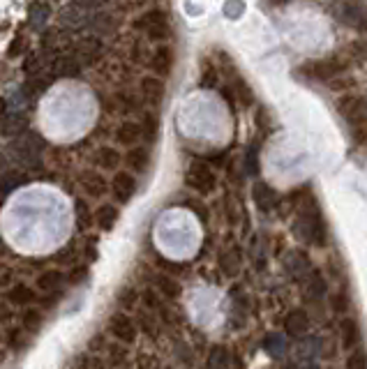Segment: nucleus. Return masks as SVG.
<instances>
[{"instance_id":"nucleus-36","label":"nucleus","mask_w":367,"mask_h":369,"mask_svg":"<svg viewBox=\"0 0 367 369\" xmlns=\"http://www.w3.org/2000/svg\"><path fill=\"white\" fill-rule=\"evenodd\" d=\"M113 108L120 111V113L136 111V99L132 95H125V92H118V95L113 97Z\"/></svg>"},{"instance_id":"nucleus-40","label":"nucleus","mask_w":367,"mask_h":369,"mask_svg":"<svg viewBox=\"0 0 367 369\" xmlns=\"http://www.w3.org/2000/svg\"><path fill=\"white\" fill-rule=\"evenodd\" d=\"M136 291L132 286H125V288H120V293H118V305L122 307V309H132L134 305H136Z\"/></svg>"},{"instance_id":"nucleus-39","label":"nucleus","mask_w":367,"mask_h":369,"mask_svg":"<svg viewBox=\"0 0 367 369\" xmlns=\"http://www.w3.org/2000/svg\"><path fill=\"white\" fill-rule=\"evenodd\" d=\"M47 19H49V5L35 3V7L31 10V24H33L35 28H42V26H44Z\"/></svg>"},{"instance_id":"nucleus-44","label":"nucleus","mask_w":367,"mask_h":369,"mask_svg":"<svg viewBox=\"0 0 367 369\" xmlns=\"http://www.w3.org/2000/svg\"><path fill=\"white\" fill-rule=\"evenodd\" d=\"M26 332L28 330H12L10 332V342H12V346H14V349H17V351H21V349H26V346H28V342H31V339H24L26 337Z\"/></svg>"},{"instance_id":"nucleus-41","label":"nucleus","mask_w":367,"mask_h":369,"mask_svg":"<svg viewBox=\"0 0 367 369\" xmlns=\"http://www.w3.org/2000/svg\"><path fill=\"white\" fill-rule=\"evenodd\" d=\"M347 369H367V351L365 349H356L351 356L347 358Z\"/></svg>"},{"instance_id":"nucleus-38","label":"nucleus","mask_w":367,"mask_h":369,"mask_svg":"<svg viewBox=\"0 0 367 369\" xmlns=\"http://www.w3.org/2000/svg\"><path fill=\"white\" fill-rule=\"evenodd\" d=\"M74 215H76V224H79V227H81V229L90 227V220H95V217H90V208L85 206V201H81V199L76 201Z\"/></svg>"},{"instance_id":"nucleus-32","label":"nucleus","mask_w":367,"mask_h":369,"mask_svg":"<svg viewBox=\"0 0 367 369\" xmlns=\"http://www.w3.org/2000/svg\"><path fill=\"white\" fill-rule=\"evenodd\" d=\"M141 127H143V136H146V141L153 143L157 139V132H160V122H157L155 113H146V115H143Z\"/></svg>"},{"instance_id":"nucleus-25","label":"nucleus","mask_w":367,"mask_h":369,"mask_svg":"<svg viewBox=\"0 0 367 369\" xmlns=\"http://www.w3.org/2000/svg\"><path fill=\"white\" fill-rule=\"evenodd\" d=\"M229 90L234 92V97L238 99L243 106H252V104H254V95H252L250 85L245 83L240 76H234L231 79V85H229Z\"/></svg>"},{"instance_id":"nucleus-11","label":"nucleus","mask_w":367,"mask_h":369,"mask_svg":"<svg viewBox=\"0 0 367 369\" xmlns=\"http://www.w3.org/2000/svg\"><path fill=\"white\" fill-rule=\"evenodd\" d=\"M76 58L79 63H95L99 56H102V44H99V40L95 38H83L79 40L74 44V54H72Z\"/></svg>"},{"instance_id":"nucleus-34","label":"nucleus","mask_w":367,"mask_h":369,"mask_svg":"<svg viewBox=\"0 0 367 369\" xmlns=\"http://www.w3.org/2000/svg\"><path fill=\"white\" fill-rule=\"evenodd\" d=\"M245 173L247 176H256L259 173V146L256 143H252L247 148V153H245Z\"/></svg>"},{"instance_id":"nucleus-15","label":"nucleus","mask_w":367,"mask_h":369,"mask_svg":"<svg viewBox=\"0 0 367 369\" xmlns=\"http://www.w3.org/2000/svg\"><path fill=\"white\" fill-rule=\"evenodd\" d=\"M309 328V316L305 309H293V312H289V316H286L284 321V330L289 337H303L305 332Z\"/></svg>"},{"instance_id":"nucleus-10","label":"nucleus","mask_w":367,"mask_h":369,"mask_svg":"<svg viewBox=\"0 0 367 369\" xmlns=\"http://www.w3.org/2000/svg\"><path fill=\"white\" fill-rule=\"evenodd\" d=\"M252 201L261 213H272L279 204V194L275 187H270L268 183L259 180V183L252 187Z\"/></svg>"},{"instance_id":"nucleus-22","label":"nucleus","mask_w":367,"mask_h":369,"mask_svg":"<svg viewBox=\"0 0 367 369\" xmlns=\"http://www.w3.org/2000/svg\"><path fill=\"white\" fill-rule=\"evenodd\" d=\"M81 183H83L85 194H90L92 199H99V197H104V194L109 192V183H106V180L99 176V173H95V171L85 173Z\"/></svg>"},{"instance_id":"nucleus-45","label":"nucleus","mask_w":367,"mask_h":369,"mask_svg":"<svg viewBox=\"0 0 367 369\" xmlns=\"http://www.w3.org/2000/svg\"><path fill=\"white\" fill-rule=\"evenodd\" d=\"M136 365H139V369H162L160 360H157L155 356H139Z\"/></svg>"},{"instance_id":"nucleus-33","label":"nucleus","mask_w":367,"mask_h":369,"mask_svg":"<svg viewBox=\"0 0 367 369\" xmlns=\"http://www.w3.org/2000/svg\"><path fill=\"white\" fill-rule=\"evenodd\" d=\"M208 367L211 369H229V356L225 346H215L208 358Z\"/></svg>"},{"instance_id":"nucleus-42","label":"nucleus","mask_w":367,"mask_h":369,"mask_svg":"<svg viewBox=\"0 0 367 369\" xmlns=\"http://www.w3.org/2000/svg\"><path fill=\"white\" fill-rule=\"evenodd\" d=\"M266 351L272 353V356H282L284 353V339L279 335H268L266 337Z\"/></svg>"},{"instance_id":"nucleus-17","label":"nucleus","mask_w":367,"mask_h":369,"mask_svg":"<svg viewBox=\"0 0 367 369\" xmlns=\"http://www.w3.org/2000/svg\"><path fill=\"white\" fill-rule=\"evenodd\" d=\"M143 136V127L139 125V122H132V120H125L120 122L118 129H116V139L120 146H129L132 148L136 141H139Z\"/></svg>"},{"instance_id":"nucleus-31","label":"nucleus","mask_w":367,"mask_h":369,"mask_svg":"<svg viewBox=\"0 0 367 369\" xmlns=\"http://www.w3.org/2000/svg\"><path fill=\"white\" fill-rule=\"evenodd\" d=\"M326 293V281H323L321 272L319 270H312L309 272V288H307V295L309 298H319V295Z\"/></svg>"},{"instance_id":"nucleus-5","label":"nucleus","mask_w":367,"mask_h":369,"mask_svg":"<svg viewBox=\"0 0 367 369\" xmlns=\"http://www.w3.org/2000/svg\"><path fill=\"white\" fill-rule=\"evenodd\" d=\"M139 28L148 35V40H153V42H162L169 38V21H167V14L162 10H150L143 14L139 21Z\"/></svg>"},{"instance_id":"nucleus-50","label":"nucleus","mask_w":367,"mask_h":369,"mask_svg":"<svg viewBox=\"0 0 367 369\" xmlns=\"http://www.w3.org/2000/svg\"><path fill=\"white\" fill-rule=\"evenodd\" d=\"M275 5H286V3H291V0H272Z\"/></svg>"},{"instance_id":"nucleus-3","label":"nucleus","mask_w":367,"mask_h":369,"mask_svg":"<svg viewBox=\"0 0 367 369\" xmlns=\"http://www.w3.org/2000/svg\"><path fill=\"white\" fill-rule=\"evenodd\" d=\"M42 148H44L42 136L38 132H26L24 136H19V139L14 141V157L24 166H28V169H33L35 164H40Z\"/></svg>"},{"instance_id":"nucleus-19","label":"nucleus","mask_w":367,"mask_h":369,"mask_svg":"<svg viewBox=\"0 0 367 369\" xmlns=\"http://www.w3.org/2000/svg\"><path fill=\"white\" fill-rule=\"evenodd\" d=\"M95 224L102 231H111L113 227L118 224V220H120V211L116 206H111V204H104V206H99L97 211H95Z\"/></svg>"},{"instance_id":"nucleus-18","label":"nucleus","mask_w":367,"mask_h":369,"mask_svg":"<svg viewBox=\"0 0 367 369\" xmlns=\"http://www.w3.org/2000/svg\"><path fill=\"white\" fill-rule=\"evenodd\" d=\"M150 67H153L157 74L167 76L171 67H174V51H171L169 47H157L153 58H150Z\"/></svg>"},{"instance_id":"nucleus-7","label":"nucleus","mask_w":367,"mask_h":369,"mask_svg":"<svg viewBox=\"0 0 367 369\" xmlns=\"http://www.w3.org/2000/svg\"><path fill=\"white\" fill-rule=\"evenodd\" d=\"M109 332L116 342L134 344L136 335H139V328H136V323L127 316V312H116L109 316Z\"/></svg>"},{"instance_id":"nucleus-29","label":"nucleus","mask_w":367,"mask_h":369,"mask_svg":"<svg viewBox=\"0 0 367 369\" xmlns=\"http://www.w3.org/2000/svg\"><path fill=\"white\" fill-rule=\"evenodd\" d=\"M60 24H63V26H70V28H81V26H85V19H83L81 7H76V5L65 7V10L60 12Z\"/></svg>"},{"instance_id":"nucleus-43","label":"nucleus","mask_w":367,"mask_h":369,"mask_svg":"<svg viewBox=\"0 0 367 369\" xmlns=\"http://www.w3.org/2000/svg\"><path fill=\"white\" fill-rule=\"evenodd\" d=\"M218 69L213 67V65H208L206 63V67H204V76H201V85L204 88H215V83H218Z\"/></svg>"},{"instance_id":"nucleus-12","label":"nucleus","mask_w":367,"mask_h":369,"mask_svg":"<svg viewBox=\"0 0 367 369\" xmlns=\"http://www.w3.org/2000/svg\"><path fill=\"white\" fill-rule=\"evenodd\" d=\"M51 72H54V76L74 79V76L81 74V63H79L72 54H65V56H58L51 63Z\"/></svg>"},{"instance_id":"nucleus-13","label":"nucleus","mask_w":367,"mask_h":369,"mask_svg":"<svg viewBox=\"0 0 367 369\" xmlns=\"http://www.w3.org/2000/svg\"><path fill=\"white\" fill-rule=\"evenodd\" d=\"M164 92H167V88H164L162 79H157V76L141 79V95L148 104H160L164 99Z\"/></svg>"},{"instance_id":"nucleus-49","label":"nucleus","mask_w":367,"mask_h":369,"mask_svg":"<svg viewBox=\"0 0 367 369\" xmlns=\"http://www.w3.org/2000/svg\"><path fill=\"white\" fill-rule=\"evenodd\" d=\"M162 268H167L169 272H185V270H187L185 263H183V265H176V261H167V259L162 261Z\"/></svg>"},{"instance_id":"nucleus-9","label":"nucleus","mask_w":367,"mask_h":369,"mask_svg":"<svg viewBox=\"0 0 367 369\" xmlns=\"http://www.w3.org/2000/svg\"><path fill=\"white\" fill-rule=\"evenodd\" d=\"M111 194H113V199H116L118 204H129V201H132V197L136 194L134 173L118 171L116 176H113V180H111Z\"/></svg>"},{"instance_id":"nucleus-4","label":"nucleus","mask_w":367,"mask_h":369,"mask_svg":"<svg viewBox=\"0 0 367 369\" xmlns=\"http://www.w3.org/2000/svg\"><path fill=\"white\" fill-rule=\"evenodd\" d=\"M185 183L192 187L194 192H199V194H211L215 190V173L213 169L208 166L206 162H192L190 164V169H187V178H185Z\"/></svg>"},{"instance_id":"nucleus-21","label":"nucleus","mask_w":367,"mask_h":369,"mask_svg":"<svg viewBox=\"0 0 367 369\" xmlns=\"http://www.w3.org/2000/svg\"><path fill=\"white\" fill-rule=\"evenodd\" d=\"M155 286H157V291L169 300L181 298V293H183L181 281H176V277H171V274H155Z\"/></svg>"},{"instance_id":"nucleus-46","label":"nucleus","mask_w":367,"mask_h":369,"mask_svg":"<svg viewBox=\"0 0 367 369\" xmlns=\"http://www.w3.org/2000/svg\"><path fill=\"white\" fill-rule=\"evenodd\" d=\"M351 136H354L356 143H365L367 141V122H363V125H358V127H351Z\"/></svg>"},{"instance_id":"nucleus-14","label":"nucleus","mask_w":367,"mask_h":369,"mask_svg":"<svg viewBox=\"0 0 367 369\" xmlns=\"http://www.w3.org/2000/svg\"><path fill=\"white\" fill-rule=\"evenodd\" d=\"M122 162V157L116 148H109V146H104V148H97L95 153H92V164L97 166V169H104V171H116L118 166Z\"/></svg>"},{"instance_id":"nucleus-6","label":"nucleus","mask_w":367,"mask_h":369,"mask_svg":"<svg viewBox=\"0 0 367 369\" xmlns=\"http://www.w3.org/2000/svg\"><path fill=\"white\" fill-rule=\"evenodd\" d=\"M337 111H340V115L351 127H358L367 122V102L358 95H344L337 102Z\"/></svg>"},{"instance_id":"nucleus-48","label":"nucleus","mask_w":367,"mask_h":369,"mask_svg":"<svg viewBox=\"0 0 367 369\" xmlns=\"http://www.w3.org/2000/svg\"><path fill=\"white\" fill-rule=\"evenodd\" d=\"M102 3H104V0H72V5L81 7V10H90V7H97Z\"/></svg>"},{"instance_id":"nucleus-26","label":"nucleus","mask_w":367,"mask_h":369,"mask_svg":"<svg viewBox=\"0 0 367 369\" xmlns=\"http://www.w3.org/2000/svg\"><path fill=\"white\" fill-rule=\"evenodd\" d=\"M220 268L227 277H234L240 270V252L238 249H229L220 256Z\"/></svg>"},{"instance_id":"nucleus-51","label":"nucleus","mask_w":367,"mask_h":369,"mask_svg":"<svg viewBox=\"0 0 367 369\" xmlns=\"http://www.w3.org/2000/svg\"><path fill=\"white\" fill-rule=\"evenodd\" d=\"M305 369H319V367H305Z\"/></svg>"},{"instance_id":"nucleus-23","label":"nucleus","mask_w":367,"mask_h":369,"mask_svg":"<svg viewBox=\"0 0 367 369\" xmlns=\"http://www.w3.org/2000/svg\"><path fill=\"white\" fill-rule=\"evenodd\" d=\"M361 325H358V321L354 316H347L342 321V342L347 349H356L358 342H361Z\"/></svg>"},{"instance_id":"nucleus-35","label":"nucleus","mask_w":367,"mask_h":369,"mask_svg":"<svg viewBox=\"0 0 367 369\" xmlns=\"http://www.w3.org/2000/svg\"><path fill=\"white\" fill-rule=\"evenodd\" d=\"M139 325H141V330L146 332L148 337H157V332H160V328H157V318L153 316V312H141L139 316Z\"/></svg>"},{"instance_id":"nucleus-2","label":"nucleus","mask_w":367,"mask_h":369,"mask_svg":"<svg viewBox=\"0 0 367 369\" xmlns=\"http://www.w3.org/2000/svg\"><path fill=\"white\" fill-rule=\"evenodd\" d=\"M344 69H347V63L340 60V58L309 60L300 67V72H303L307 79H314V81H335L337 76L344 74Z\"/></svg>"},{"instance_id":"nucleus-8","label":"nucleus","mask_w":367,"mask_h":369,"mask_svg":"<svg viewBox=\"0 0 367 369\" xmlns=\"http://www.w3.org/2000/svg\"><path fill=\"white\" fill-rule=\"evenodd\" d=\"M67 284H70V277H65L60 270H47L38 277V288L54 300L60 298V295L65 293V288H67Z\"/></svg>"},{"instance_id":"nucleus-28","label":"nucleus","mask_w":367,"mask_h":369,"mask_svg":"<svg viewBox=\"0 0 367 369\" xmlns=\"http://www.w3.org/2000/svg\"><path fill=\"white\" fill-rule=\"evenodd\" d=\"M21 325H24V330H28L31 335H38V332L42 330V325H44V312L42 309H28V312L24 314V321H21Z\"/></svg>"},{"instance_id":"nucleus-37","label":"nucleus","mask_w":367,"mask_h":369,"mask_svg":"<svg viewBox=\"0 0 367 369\" xmlns=\"http://www.w3.org/2000/svg\"><path fill=\"white\" fill-rule=\"evenodd\" d=\"M349 293L347 291H340L333 295V300H330V309H333V314H347L349 312Z\"/></svg>"},{"instance_id":"nucleus-24","label":"nucleus","mask_w":367,"mask_h":369,"mask_svg":"<svg viewBox=\"0 0 367 369\" xmlns=\"http://www.w3.org/2000/svg\"><path fill=\"white\" fill-rule=\"evenodd\" d=\"M104 351H106V360H109V367L111 369H120L122 365L127 363V344H122V342H109L104 346Z\"/></svg>"},{"instance_id":"nucleus-1","label":"nucleus","mask_w":367,"mask_h":369,"mask_svg":"<svg viewBox=\"0 0 367 369\" xmlns=\"http://www.w3.org/2000/svg\"><path fill=\"white\" fill-rule=\"evenodd\" d=\"M289 201L298 215V233L303 236L307 243H312L314 247H326L328 224H326V217H323L319 204H316L312 187L309 185L293 187L289 194Z\"/></svg>"},{"instance_id":"nucleus-16","label":"nucleus","mask_w":367,"mask_h":369,"mask_svg":"<svg viewBox=\"0 0 367 369\" xmlns=\"http://www.w3.org/2000/svg\"><path fill=\"white\" fill-rule=\"evenodd\" d=\"M150 164V153L148 148H129L125 155V166L129 173H146Z\"/></svg>"},{"instance_id":"nucleus-47","label":"nucleus","mask_w":367,"mask_h":369,"mask_svg":"<svg viewBox=\"0 0 367 369\" xmlns=\"http://www.w3.org/2000/svg\"><path fill=\"white\" fill-rule=\"evenodd\" d=\"M185 204H187V206H192V211L197 213L204 222L208 220V217H206V206H204V204H199V201H192V199H187Z\"/></svg>"},{"instance_id":"nucleus-30","label":"nucleus","mask_w":367,"mask_h":369,"mask_svg":"<svg viewBox=\"0 0 367 369\" xmlns=\"http://www.w3.org/2000/svg\"><path fill=\"white\" fill-rule=\"evenodd\" d=\"M24 129H26V118H24V115H17V113L5 115V120H3V132H5V136L21 134Z\"/></svg>"},{"instance_id":"nucleus-27","label":"nucleus","mask_w":367,"mask_h":369,"mask_svg":"<svg viewBox=\"0 0 367 369\" xmlns=\"http://www.w3.org/2000/svg\"><path fill=\"white\" fill-rule=\"evenodd\" d=\"M340 19L344 21V24H351V26H358L365 17V10L358 3H354V0H349V3H344V7L340 10Z\"/></svg>"},{"instance_id":"nucleus-20","label":"nucleus","mask_w":367,"mask_h":369,"mask_svg":"<svg viewBox=\"0 0 367 369\" xmlns=\"http://www.w3.org/2000/svg\"><path fill=\"white\" fill-rule=\"evenodd\" d=\"M7 300L17 307H24V305H31V302L38 300V293H35V288L19 281V284H14L10 291H7Z\"/></svg>"}]
</instances>
